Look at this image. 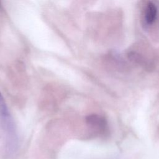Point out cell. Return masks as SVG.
<instances>
[{
	"label": "cell",
	"mask_w": 159,
	"mask_h": 159,
	"mask_svg": "<svg viewBox=\"0 0 159 159\" xmlns=\"http://www.w3.org/2000/svg\"><path fill=\"white\" fill-rule=\"evenodd\" d=\"M86 122L94 134L104 136L109 133L107 121L102 116L97 114H89L86 117Z\"/></svg>",
	"instance_id": "cell-1"
},
{
	"label": "cell",
	"mask_w": 159,
	"mask_h": 159,
	"mask_svg": "<svg viewBox=\"0 0 159 159\" xmlns=\"http://www.w3.org/2000/svg\"><path fill=\"white\" fill-rule=\"evenodd\" d=\"M158 14V7L155 2L148 1L143 9V25L146 27L152 26L156 22Z\"/></svg>",
	"instance_id": "cell-2"
},
{
	"label": "cell",
	"mask_w": 159,
	"mask_h": 159,
	"mask_svg": "<svg viewBox=\"0 0 159 159\" xmlns=\"http://www.w3.org/2000/svg\"><path fill=\"white\" fill-rule=\"evenodd\" d=\"M0 7H1V4H0Z\"/></svg>",
	"instance_id": "cell-4"
},
{
	"label": "cell",
	"mask_w": 159,
	"mask_h": 159,
	"mask_svg": "<svg viewBox=\"0 0 159 159\" xmlns=\"http://www.w3.org/2000/svg\"><path fill=\"white\" fill-rule=\"evenodd\" d=\"M9 113L6 103L2 95L0 93V116L3 118H7L9 117Z\"/></svg>",
	"instance_id": "cell-3"
}]
</instances>
